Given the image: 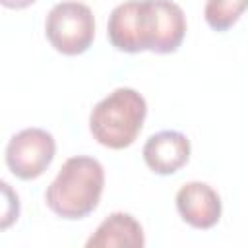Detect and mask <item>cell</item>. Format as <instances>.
Segmentation results:
<instances>
[{"label": "cell", "instance_id": "4", "mask_svg": "<svg viewBox=\"0 0 248 248\" xmlns=\"http://www.w3.org/2000/svg\"><path fill=\"white\" fill-rule=\"evenodd\" d=\"M45 35L58 52L66 56L83 54L95 39L93 12L76 0L58 2L46 14Z\"/></svg>", "mask_w": 248, "mask_h": 248}, {"label": "cell", "instance_id": "5", "mask_svg": "<svg viewBox=\"0 0 248 248\" xmlns=\"http://www.w3.org/2000/svg\"><path fill=\"white\" fill-rule=\"evenodd\" d=\"M56 141L50 132L43 128H25L14 134L6 145V165L19 180L39 178L52 163Z\"/></svg>", "mask_w": 248, "mask_h": 248}, {"label": "cell", "instance_id": "7", "mask_svg": "<svg viewBox=\"0 0 248 248\" xmlns=\"http://www.w3.org/2000/svg\"><path fill=\"white\" fill-rule=\"evenodd\" d=\"M141 155L155 174H174L190 159V140L178 130H161L147 138Z\"/></svg>", "mask_w": 248, "mask_h": 248}, {"label": "cell", "instance_id": "8", "mask_svg": "<svg viewBox=\"0 0 248 248\" xmlns=\"http://www.w3.org/2000/svg\"><path fill=\"white\" fill-rule=\"evenodd\" d=\"M143 244H145V236L141 225L136 221L134 215L124 211L110 213L85 242L87 248H112V246L141 248Z\"/></svg>", "mask_w": 248, "mask_h": 248}, {"label": "cell", "instance_id": "3", "mask_svg": "<svg viewBox=\"0 0 248 248\" xmlns=\"http://www.w3.org/2000/svg\"><path fill=\"white\" fill-rule=\"evenodd\" d=\"M147 103L132 87H118L101 99L89 114L91 136L108 149L130 147L141 132Z\"/></svg>", "mask_w": 248, "mask_h": 248}, {"label": "cell", "instance_id": "9", "mask_svg": "<svg viewBox=\"0 0 248 248\" xmlns=\"http://www.w3.org/2000/svg\"><path fill=\"white\" fill-rule=\"evenodd\" d=\"M248 10V0H207L203 8V17L213 31L231 29L238 17Z\"/></svg>", "mask_w": 248, "mask_h": 248}, {"label": "cell", "instance_id": "6", "mask_svg": "<svg viewBox=\"0 0 248 248\" xmlns=\"http://www.w3.org/2000/svg\"><path fill=\"white\" fill-rule=\"evenodd\" d=\"M221 198L205 182H186L176 192V211L194 229H211L221 219Z\"/></svg>", "mask_w": 248, "mask_h": 248}, {"label": "cell", "instance_id": "2", "mask_svg": "<svg viewBox=\"0 0 248 248\" xmlns=\"http://www.w3.org/2000/svg\"><path fill=\"white\" fill-rule=\"evenodd\" d=\"M105 188L103 165L87 155H76L64 161L54 180L45 192L48 209L62 219H83L93 213Z\"/></svg>", "mask_w": 248, "mask_h": 248}, {"label": "cell", "instance_id": "1", "mask_svg": "<svg viewBox=\"0 0 248 248\" xmlns=\"http://www.w3.org/2000/svg\"><path fill=\"white\" fill-rule=\"evenodd\" d=\"M107 35L120 52L172 54L184 41L186 16L172 0H128L110 12Z\"/></svg>", "mask_w": 248, "mask_h": 248}, {"label": "cell", "instance_id": "10", "mask_svg": "<svg viewBox=\"0 0 248 248\" xmlns=\"http://www.w3.org/2000/svg\"><path fill=\"white\" fill-rule=\"evenodd\" d=\"M37 0H0V4L4 8H10V10H23L31 4H35Z\"/></svg>", "mask_w": 248, "mask_h": 248}]
</instances>
